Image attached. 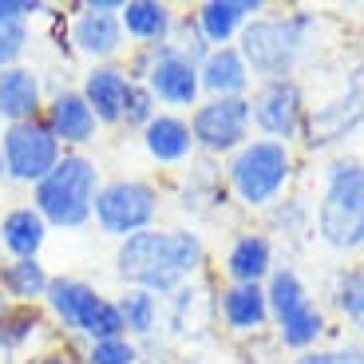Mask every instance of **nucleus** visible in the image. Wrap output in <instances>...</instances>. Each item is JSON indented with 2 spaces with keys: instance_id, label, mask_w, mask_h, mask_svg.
<instances>
[{
  "instance_id": "1",
  "label": "nucleus",
  "mask_w": 364,
  "mask_h": 364,
  "mask_svg": "<svg viewBox=\"0 0 364 364\" xmlns=\"http://www.w3.org/2000/svg\"><path fill=\"white\" fill-rule=\"evenodd\" d=\"M206 265V242L191 230H143L115 246V273L123 285L171 297Z\"/></svg>"
},
{
  "instance_id": "5",
  "label": "nucleus",
  "mask_w": 364,
  "mask_h": 364,
  "mask_svg": "<svg viewBox=\"0 0 364 364\" xmlns=\"http://www.w3.org/2000/svg\"><path fill=\"white\" fill-rule=\"evenodd\" d=\"M44 309L64 333L83 337L87 345L111 341V337H127L115 297L100 293L83 277H52V285L44 293Z\"/></svg>"
},
{
  "instance_id": "34",
  "label": "nucleus",
  "mask_w": 364,
  "mask_h": 364,
  "mask_svg": "<svg viewBox=\"0 0 364 364\" xmlns=\"http://www.w3.org/2000/svg\"><path fill=\"white\" fill-rule=\"evenodd\" d=\"M44 4L40 0H0V20H20V24H32V16H40Z\"/></svg>"
},
{
  "instance_id": "25",
  "label": "nucleus",
  "mask_w": 364,
  "mask_h": 364,
  "mask_svg": "<svg viewBox=\"0 0 364 364\" xmlns=\"http://www.w3.org/2000/svg\"><path fill=\"white\" fill-rule=\"evenodd\" d=\"M115 305H119V317H123V333L131 341L151 337L159 328V321H163V297H155V293H146V289H135V285H123Z\"/></svg>"
},
{
  "instance_id": "12",
  "label": "nucleus",
  "mask_w": 364,
  "mask_h": 364,
  "mask_svg": "<svg viewBox=\"0 0 364 364\" xmlns=\"http://www.w3.org/2000/svg\"><path fill=\"white\" fill-rule=\"evenodd\" d=\"M250 119L262 131V139L289 143L305 127V95L297 80H265L250 95Z\"/></svg>"
},
{
  "instance_id": "2",
  "label": "nucleus",
  "mask_w": 364,
  "mask_h": 364,
  "mask_svg": "<svg viewBox=\"0 0 364 364\" xmlns=\"http://www.w3.org/2000/svg\"><path fill=\"white\" fill-rule=\"evenodd\" d=\"M100 186V163L83 151H64V159L32 186V206L48 222V230H80L91 222Z\"/></svg>"
},
{
  "instance_id": "38",
  "label": "nucleus",
  "mask_w": 364,
  "mask_h": 364,
  "mask_svg": "<svg viewBox=\"0 0 364 364\" xmlns=\"http://www.w3.org/2000/svg\"><path fill=\"white\" fill-rule=\"evenodd\" d=\"M139 364H159V360H146V356H143V360H139Z\"/></svg>"
},
{
  "instance_id": "4",
  "label": "nucleus",
  "mask_w": 364,
  "mask_h": 364,
  "mask_svg": "<svg viewBox=\"0 0 364 364\" xmlns=\"http://www.w3.org/2000/svg\"><path fill=\"white\" fill-rule=\"evenodd\" d=\"M313 16L305 12H289V16H254L242 36H237V52L246 60L250 75L265 80H293L301 52L309 44Z\"/></svg>"
},
{
  "instance_id": "3",
  "label": "nucleus",
  "mask_w": 364,
  "mask_h": 364,
  "mask_svg": "<svg viewBox=\"0 0 364 364\" xmlns=\"http://www.w3.org/2000/svg\"><path fill=\"white\" fill-rule=\"evenodd\" d=\"M317 237L328 250H364V163L333 159L317 202Z\"/></svg>"
},
{
  "instance_id": "28",
  "label": "nucleus",
  "mask_w": 364,
  "mask_h": 364,
  "mask_svg": "<svg viewBox=\"0 0 364 364\" xmlns=\"http://www.w3.org/2000/svg\"><path fill=\"white\" fill-rule=\"evenodd\" d=\"M333 301H337L341 317L364 337V265H353L337 277V289H333Z\"/></svg>"
},
{
  "instance_id": "24",
  "label": "nucleus",
  "mask_w": 364,
  "mask_h": 364,
  "mask_svg": "<svg viewBox=\"0 0 364 364\" xmlns=\"http://www.w3.org/2000/svg\"><path fill=\"white\" fill-rule=\"evenodd\" d=\"M273 325H277V341H282L285 348L309 353L321 341V333H325V313H321V305L309 297V301H301L297 309H289L285 317H277Z\"/></svg>"
},
{
  "instance_id": "32",
  "label": "nucleus",
  "mask_w": 364,
  "mask_h": 364,
  "mask_svg": "<svg viewBox=\"0 0 364 364\" xmlns=\"http://www.w3.org/2000/svg\"><path fill=\"white\" fill-rule=\"evenodd\" d=\"M159 115V103L155 95L143 87V83H135V91H131V100H127V111H123V123L119 127H127V131H143L151 119Z\"/></svg>"
},
{
  "instance_id": "10",
  "label": "nucleus",
  "mask_w": 364,
  "mask_h": 364,
  "mask_svg": "<svg viewBox=\"0 0 364 364\" xmlns=\"http://www.w3.org/2000/svg\"><path fill=\"white\" fill-rule=\"evenodd\" d=\"M186 123H191V135H194V151L234 155L250 143V131H254L250 95H242V100H202Z\"/></svg>"
},
{
  "instance_id": "29",
  "label": "nucleus",
  "mask_w": 364,
  "mask_h": 364,
  "mask_svg": "<svg viewBox=\"0 0 364 364\" xmlns=\"http://www.w3.org/2000/svg\"><path fill=\"white\" fill-rule=\"evenodd\" d=\"M143 353L131 337H111V341H95V345L83 348L80 364H139Z\"/></svg>"
},
{
  "instance_id": "20",
  "label": "nucleus",
  "mask_w": 364,
  "mask_h": 364,
  "mask_svg": "<svg viewBox=\"0 0 364 364\" xmlns=\"http://www.w3.org/2000/svg\"><path fill=\"white\" fill-rule=\"evenodd\" d=\"M174 16L178 12L163 0H123L119 9V24H123V36L135 40L139 48H159L171 40L174 32Z\"/></svg>"
},
{
  "instance_id": "26",
  "label": "nucleus",
  "mask_w": 364,
  "mask_h": 364,
  "mask_svg": "<svg viewBox=\"0 0 364 364\" xmlns=\"http://www.w3.org/2000/svg\"><path fill=\"white\" fill-rule=\"evenodd\" d=\"M44 328V313L36 305H4L0 309V353L16 356L24 353Z\"/></svg>"
},
{
  "instance_id": "23",
  "label": "nucleus",
  "mask_w": 364,
  "mask_h": 364,
  "mask_svg": "<svg viewBox=\"0 0 364 364\" xmlns=\"http://www.w3.org/2000/svg\"><path fill=\"white\" fill-rule=\"evenodd\" d=\"M55 273H48V265L40 257H24V262H4L0 265V293L9 305H40L52 285Z\"/></svg>"
},
{
  "instance_id": "7",
  "label": "nucleus",
  "mask_w": 364,
  "mask_h": 364,
  "mask_svg": "<svg viewBox=\"0 0 364 364\" xmlns=\"http://www.w3.org/2000/svg\"><path fill=\"white\" fill-rule=\"evenodd\" d=\"M131 80L143 83L155 95L159 107H198L202 103V83H198V64L186 60L174 44L159 48H139V55L127 64Z\"/></svg>"
},
{
  "instance_id": "22",
  "label": "nucleus",
  "mask_w": 364,
  "mask_h": 364,
  "mask_svg": "<svg viewBox=\"0 0 364 364\" xmlns=\"http://www.w3.org/2000/svg\"><path fill=\"white\" fill-rule=\"evenodd\" d=\"M226 277L230 285H265L273 273V242L265 234H237L226 250Z\"/></svg>"
},
{
  "instance_id": "13",
  "label": "nucleus",
  "mask_w": 364,
  "mask_h": 364,
  "mask_svg": "<svg viewBox=\"0 0 364 364\" xmlns=\"http://www.w3.org/2000/svg\"><path fill=\"white\" fill-rule=\"evenodd\" d=\"M131 91H135V80H131L127 64H95V68H87V75L80 83V95L95 111L100 127H119L123 123Z\"/></svg>"
},
{
  "instance_id": "31",
  "label": "nucleus",
  "mask_w": 364,
  "mask_h": 364,
  "mask_svg": "<svg viewBox=\"0 0 364 364\" xmlns=\"http://www.w3.org/2000/svg\"><path fill=\"white\" fill-rule=\"evenodd\" d=\"M166 44H174L186 60H194V64H202V55L210 52V44L202 40L198 24H194V12H191V16H174V32H171Z\"/></svg>"
},
{
  "instance_id": "33",
  "label": "nucleus",
  "mask_w": 364,
  "mask_h": 364,
  "mask_svg": "<svg viewBox=\"0 0 364 364\" xmlns=\"http://www.w3.org/2000/svg\"><path fill=\"white\" fill-rule=\"evenodd\" d=\"M293 364H364V348L348 345V348H309V353H297Z\"/></svg>"
},
{
  "instance_id": "19",
  "label": "nucleus",
  "mask_w": 364,
  "mask_h": 364,
  "mask_svg": "<svg viewBox=\"0 0 364 364\" xmlns=\"http://www.w3.org/2000/svg\"><path fill=\"white\" fill-rule=\"evenodd\" d=\"M48 222L36 214L32 202L12 206L0 214V250L9 254V262H24V257H40V250L48 246Z\"/></svg>"
},
{
  "instance_id": "15",
  "label": "nucleus",
  "mask_w": 364,
  "mask_h": 364,
  "mask_svg": "<svg viewBox=\"0 0 364 364\" xmlns=\"http://www.w3.org/2000/svg\"><path fill=\"white\" fill-rule=\"evenodd\" d=\"M250 68L237 52V44L226 48H210L198 64V83H202V95L206 100H242L250 91Z\"/></svg>"
},
{
  "instance_id": "18",
  "label": "nucleus",
  "mask_w": 364,
  "mask_h": 364,
  "mask_svg": "<svg viewBox=\"0 0 364 364\" xmlns=\"http://www.w3.org/2000/svg\"><path fill=\"white\" fill-rule=\"evenodd\" d=\"M143 151L155 159L159 166H178L194 155V135H191V123L178 115V111H159L143 131Z\"/></svg>"
},
{
  "instance_id": "14",
  "label": "nucleus",
  "mask_w": 364,
  "mask_h": 364,
  "mask_svg": "<svg viewBox=\"0 0 364 364\" xmlns=\"http://www.w3.org/2000/svg\"><path fill=\"white\" fill-rule=\"evenodd\" d=\"M44 123H48V131L60 139L64 151L87 146L91 139H95V131H100V119H95V111H91L87 100L80 95V87L52 91L48 103H44Z\"/></svg>"
},
{
  "instance_id": "9",
  "label": "nucleus",
  "mask_w": 364,
  "mask_h": 364,
  "mask_svg": "<svg viewBox=\"0 0 364 364\" xmlns=\"http://www.w3.org/2000/svg\"><path fill=\"white\" fill-rule=\"evenodd\" d=\"M0 155H4L9 182L36 186L64 159V146H60V139L48 131L44 115H40V119H28V123H9L0 131Z\"/></svg>"
},
{
  "instance_id": "27",
  "label": "nucleus",
  "mask_w": 364,
  "mask_h": 364,
  "mask_svg": "<svg viewBox=\"0 0 364 364\" xmlns=\"http://www.w3.org/2000/svg\"><path fill=\"white\" fill-rule=\"evenodd\" d=\"M265 301H269V321L285 317L289 309H297L301 301H309V285L301 282V273L293 265H282L265 277Z\"/></svg>"
},
{
  "instance_id": "36",
  "label": "nucleus",
  "mask_w": 364,
  "mask_h": 364,
  "mask_svg": "<svg viewBox=\"0 0 364 364\" xmlns=\"http://www.w3.org/2000/svg\"><path fill=\"white\" fill-rule=\"evenodd\" d=\"M9 182V171H4V155H0V186Z\"/></svg>"
},
{
  "instance_id": "21",
  "label": "nucleus",
  "mask_w": 364,
  "mask_h": 364,
  "mask_svg": "<svg viewBox=\"0 0 364 364\" xmlns=\"http://www.w3.org/2000/svg\"><path fill=\"white\" fill-rule=\"evenodd\" d=\"M214 309H218L222 325L242 337L269 325V301H265L262 285H226L214 301Z\"/></svg>"
},
{
  "instance_id": "6",
  "label": "nucleus",
  "mask_w": 364,
  "mask_h": 364,
  "mask_svg": "<svg viewBox=\"0 0 364 364\" xmlns=\"http://www.w3.org/2000/svg\"><path fill=\"white\" fill-rule=\"evenodd\" d=\"M289 178H293V151L289 143H273V139H250L226 163L230 191L250 210L273 206L285 194Z\"/></svg>"
},
{
  "instance_id": "35",
  "label": "nucleus",
  "mask_w": 364,
  "mask_h": 364,
  "mask_svg": "<svg viewBox=\"0 0 364 364\" xmlns=\"http://www.w3.org/2000/svg\"><path fill=\"white\" fill-rule=\"evenodd\" d=\"M32 364H80V356H72V353H44V356H36Z\"/></svg>"
},
{
  "instance_id": "37",
  "label": "nucleus",
  "mask_w": 364,
  "mask_h": 364,
  "mask_svg": "<svg viewBox=\"0 0 364 364\" xmlns=\"http://www.w3.org/2000/svg\"><path fill=\"white\" fill-rule=\"evenodd\" d=\"M4 305H9V301H4V293H0V309H4Z\"/></svg>"
},
{
  "instance_id": "16",
  "label": "nucleus",
  "mask_w": 364,
  "mask_h": 364,
  "mask_svg": "<svg viewBox=\"0 0 364 364\" xmlns=\"http://www.w3.org/2000/svg\"><path fill=\"white\" fill-rule=\"evenodd\" d=\"M262 0H206L194 9V24H198L202 40L210 48H226L230 40L242 36V28L262 12Z\"/></svg>"
},
{
  "instance_id": "39",
  "label": "nucleus",
  "mask_w": 364,
  "mask_h": 364,
  "mask_svg": "<svg viewBox=\"0 0 364 364\" xmlns=\"http://www.w3.org/2000/svg\"><path fill=\"white\" fill-rule=\"evenodd\" d=\"M0 131H4V119H0Z\"/></svg>"
},
{
  "instance_id": "30",
  "label": "nucleus",
  "mask_w": 364,
  "mask_h": 364,
  "mask_svg": "<svg viewBox=\"0 0 364 364\" xmlns=\"http://www.w3.org/2000/svg\"><path fill=\"white\" fill-rule=\"evenodd\" d=\"M32 44V24L20 20H0V72L24 64V52Z\"/></svg>"
},
{
  "instance_id": "8",
  "label": "nucleus",
  "mask_w": 364,
  "mask_h": 364,
  "mask_svg": "<svg viewBox=\"0 0 364 364\" xmlns=\"http://www.w3.org/2000/svg\"><path fill=\"white\" fill-rule=\"evenodd\" d=\"M159 206H163V194H159L155 182L146 178H111L100 186L95 194V210H91V222L103 230L107 237H131L143 234V230L155 226Z\"/></svg>"
},
{
  "instance_id": "11",
  "label": "nucleus",
  "mask_w": 364,
  "mask_h": 364,
  "mask_svg": "<svg viewBox=\"0 0 364 364\" xmlns=\"http://www.w3.org/2000/svg\"><path fill=\"white\" fill-rule=\"evenodd\" d=\"M123 0H83L68 20V44L95 64H115V55L127 48L123 24H119Z\"/></svg>"
},
{
  "instance_id": "17",
  "label": "nucleus",
  "mask_w": 364,
  "mask_h": 364,
  "mask_svg": "<svg viewBox=\"0 0 364 364\" xmlns=\"http://www.w3.org/2000/svg\"><path fill=\"white\" fill-rule=\"evenodd\" d=\"M44 83L28 64L4 68L0 72V119L9 123H28V119L44 115Z\"/></svg>"
}]
</instances>
